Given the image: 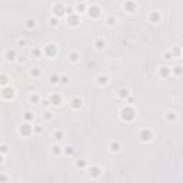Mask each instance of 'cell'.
<instances>
[{"instance_id": "6da1fadb", "label": "cell", "mask_w": 183, "mask_h": 183, "mask_svg": "<svg viewBox=\"0 0 183 183\" xmlns=\"http://www.w3.org/2000/svg\"><path fill=\"white\" fill-rule=\"evenodd\" d=\"M120 117L124 122H132L136 117V110L133 109L132 106H124L123 109L120 110Z\"/></svg>"}, {"instance_id": "7a4b0ae2", "label": "cell", "mask_w": 183, "mask_h": 183, "mask_svg": "<svg viewBox=\"0 0 183 183\" xmlns=\"http://www.w3.org/2000/svg\"><path fill=\"white\" fill-rule=\"evenodd\" d=\"M139 137H140V140L142 142H150L152 139H153V132L150 130V129H142L140 132H139Z\"/></svg>"}, {"instance_id": "3957f363", "label": "cell", "mask_w": 183, "mask_h": 183, "mask_svg": "<svg viewBox=\"0 0 183 183\" xmlns=\"http://www.w3.org/2000/svg\"><path fill=\"white\" fill-rule=\"evenodd\" d=\"M1 96H3V99H6V100H12V99L14 97V89H13L12 86L3 87V89H1Z\"/></svg>"}, {"instance_id": "277c9868", "label": "cell", "mask_w": 183, "mask_h": 183, "mask_svg": "<svg viewBox=\"0 0 183 183\" xmlns=\"http://www.w3.org/2000/svg\"><path fill=\"white\" fill-rule=\"evenodd\" d=\"M19 133H20L23 137H27V136H30V135L33 133V129H32L30 123H23V124L19 127Z\"/></svg>"}, {"instance_id": "5b68a950", "label": "cell", "mask_w": 183, "mask_h": 183, "mask_svg": "<svg viewBox=\"0 0 183 183\" xmlns=\"http://www.w3.org/2000/svg\"><path fill=\"white\" fill-rule=\"evenodd\" d=\"M86 12H87L89 17H92V19H96V17L100 16V7L96 6V4H92L89 9H86Z\"/></svg>"}, {"instance_id": "8992f818", "label": "cell", "mask_w": 183, "mask_h": 183, "mask_svg": "<svg viewBox=\"0 0 183 183\" xmlns=\"http://www.w3.org/2000/svg\"><path fill=\"white\" fill-rule=\"evenodd\" d=\"M43 52H44V54H46V56L53 57V56H56V53H57V46H56V44H53V43L46 44V47L43 49Z\"/></svg>"}, {"instance_id": "52a82bcc", "label": "cell", "mask_w": 183, "mask_h": 183, "mask_svg": "<svg viewBox=\"0 0 183 183\" xmlns=\"http://www.w3.org/2000/svg\"><path fill=\"white\" fill-rule=\"evenodd\" d=\"M65 4H62V3H57V4H54L53 6V14H54V17H60V16H63L65 14Z\"/></svg>"}, {"instance_id": "ba28073f", "label": "cell", "mask_w": 183, "mask_h": 183, "mask_svg": "<svg viewBox=\"0 0 183 183\" xmlns=\"http://www.w3.org/2000/svg\"><path fill=\"white\" fill-rule=\"evenodd\" d=\"M49 102H50V105H53V106H60V105H62V96H60L59 93H53V95L50 96Z\"/></svg>"}, {"instance_id": "9c48e42d", "label": "cell", "mask_w": 183, "mask_h": 183, "mask_svg": "<svg viewBox=\"0 0 183 183\" xmlns=\"http://www.w3.org/2000/svg\"><path fill=\"white\" fill-rule=\"evenodd\" d=\"M89 175H90L93 179H96V178H99V176L102 175V169H100L99 166H92V167H89Z\"/></svg>"}, {"instance_id": "30bf717a", "label": "cell", "mask_w": 183, "mask_h": 183, "mask_svg": "<svg viewBox=\"0 0 183 183\" xmlns=\"http://www.w3.org/2000/svg\"><path fill=\"white\" fill-rule=\"evenodd\" d=\"M67 23H69L72 27H76V26H79L80 19H79V16H77V14H70V16L67 17Z\"/></svg>"}, {"instance_id": "8fae6325", "label": "cell", "mask_w": 183, "mask_h": 183, "mask_svg": "<svg viewBox=\"0 0 183 183\" xmlns=\"http://www.w3.org/2000/svg\"><path fill=\"white\" fill-rule=\"evenodd\" d=\"M16 56H17V53H16V50H13V49H9V50H6V53H4V57H6V60H9V62L16 60Z\"/></svg>"}, {"instance_id": "7c38bea8", "label": "cell", "mask_w": 183, "mask_h": 183, "mask_svg": "<svg viewBox=\"0 0 183 183\" xmlns=\"http://www.w3.org/2000/svg\"><path fill=\"white\" fill-rule=\"evenodd\" d=\"M149 20H150L152 23H159V22L162 20V16H160L159 12H152V13L149 14Z\"/></svg>"}, {"instance_id": "4fadbf2b", "label": "cell", "mask_w": 183, "mask_h": 183, "mask_svg": "<svg viewBox=\"0 0 183 183\" xmlns=\"http://www.w3.org/2000/svg\"><path fill=\"white\" fill-rule=\"evenodd\" d=\"M172 73V70H170V67H167V66H163V67H160V70H159V74H160V77H163V79H166V77H169Z\"/></svg>"}, {"instance_id": "5bb4252c", "label": "cell", "mask_w": 183, "mask_h": 183, "mask_svg": "<svg viewBox=\"0 0 183 183\" xmlns=\"http://www.w3.org/2000/svg\"><path fill=\"white\" fill-rule=\"evenodd\" d=\"M109 149H110V152L117 153V152L120 150V143H119L117 140H112V142L109 143Z\"/></svg>"}, {"instance_id": "9a60e30c", "label": "cell", "mask_w": 183, "mask_h": 183, "mask_svg": "<svg viewBox=\"0 0 183 183\" xmlns=\"http://www.w3.org/2000/svg\"><path fill=\"white\" fill-rule=\"evenodd\" d=\"M82 105H83V100L80 97H74V99H72V102H70V106L73 109H80Z\"/></svg>"}, {"instance_id": "2e32d148", "label": "cell", "mask_w": 183, "mask_h": 183, "mask_svg": "<svg viewBox=\"0 0 183 183\" xmlns=\"http://www.w3.org/2000/svg\"><path fill=\"white\" fill-rule=\"evenodd\" d=\"M117 97H119V99H127V97H129V90L124 89V87L119 89V92H117Z\"/></svg>"}, {"instance_id": "e0dca14e", "label": "cell", "mask_w": 183, "mask_h": 183, "mask_svg": "<svg viewBox=\"0 0 183 183\" xmlns=\"http://www.w3.org/2000/svg\"><path fill=\"white\" fill-rule=\"evenodd\" d=\"M69 60H70L72 63H77V62L80 60V54H79L77 52H72V53H69Z\"/></svg>"}, {"instance_id": "ac0fdd59", "label": "cell", "mask_w": 183, "mask_h": 183, "mask_svg": "<svg viewBox=\"0 0 183 183\" xmlns=\"http://www.w3.org/2000/svg\"><path fill=\"white\" fill-rule=\"evenodd\" d=\"M105 46H106V41H105L103 39H97V40L95 41V47H96L97 50H103Z\"/></svg>"}, {"instance_id": "d6986e66", "label": "cell", "mask_w": 183, "mask_h": 183, "mask_svg": "<svg viewBox=\"0 0 183 183\" xmlns=\"http://www.w3.org/2000/svg\"><path fill=\"white\" fill-rule=\"evenodd\" d=\"M109 83V77L107 76H105V74H100L99 77H97V84H100V86H105V84H107Z\"/></svg>"}, {"instance_id": "ffe728a7", "label": "cell", "mask_w": 183, "mask_h": 183, "mask_svg": "<svg viewBox=\"0 0 183 183\" xmlns=\"http://www.w3.org/2000/svg\"><path fill=\"white\" fill-rule=\"evenodd\" d=\"M176 119H178V114H176V112H167L166 113V120L167 122H176Z\"/></svg>"}, {"instance_id": "44dd1931", "label": "cell", "mask_w": 183, "mask_h": 183, "mask_svg": "<svg viewBox=\"0 0 183 183\" xmlns=\"http://www.w3.org/2000/svg\"><path fill=\"white\" fill-rule=\"evenodd\" d=\"M123 7H124L127 12H135V9H136V3H133V1H126V3L123 4Z\"/></svg>"}, {"instance_id": "7402d4cb", "label": "cell", "mask_w": 183, "mask_h": 183, "mask_svg": "<svg viewBox=\"0 0 183 183\" xmlns=\"http://www.w3.org/2000/svg\"><path fill=\"white\" fill-rule=\"evenodd\" d=\"M62 152H63V150H62V147L59 146V145H54V146L52 147V154H53V156H60Z\"/></svg>"}, {"instance_id": "603a6c76", "label": "cell", "mask_w": 183, "mask_h": 183, "mask_svg": "<svg viewBox=\"0 0 183 183\" xmlns=\"http://www.w3.org/2000/svg\"><path fill=\"white\" fill-rule=\"evenodd\" d=\"M0 86H3V87L9 86V77L6 74H1L0 76Z\"/></svg>"}, {"instance_id": "cb8c5ba5", "label": "cell", "mask_w": 183, "mask_h": 183, "mask_svg": "<svg viewBox=\"0 0 183 183\" xmlns=\"http://www.w3.org/2000/svg\"><path fill=\"white\" fill-rule=\"evenodd\" d=\"M53 136H54L56 140H63V139H65V133H63L62 130H56V132L53 133Z\"/></svg>"}, {"instance_id": "d4e9b609", "label": "cell", "mask_w": 183, "mask_h": 183, "mask_svg": "<svg viewBox=\"0 0 183 183\" xmlns=\"http://www.w3.org/2000/svg\"><path fill=\"white\" fill-rule=\"evenodd\" d=\"M86 166H87V163H86L84 159H79V160H76V167H79V169H84Z\"/></svg>"}, {"instance_id": "484cf974", "label": "cell", "mask_w": 183, "mask_h": 183, "mask_svg": "<svg viewBox=\"0 0 183 183\" xmlns=\"http://www.w3.org/2000/svg\"><path fill=\"white\" fill-rule=\"evenodd\" d=\"M23 117H24V120L29 123L30 120H33V119H35V114H33V112H26V113L23 114Z\"/></svg>"}, {"instance_id": "4316f807", "label": "cell", "mask_w": 183, "mask_h": 183, "mask_svg": "<svg viewBox=\"0 0 183 183\" xmlns=\"http://www.w3.org/2000/svg\"><path fill=\"white\" fill-rule=\"evenodd\" d=\"M26 27H27L29 30H32V29H35V27H36V22H35L33 19H29V20L26 22Z\"/></svg>"}, {"instance_id": "83f0119b", "label": "cell", "mask_w": 183, "mask_h": 183, "mask_svg": "<svg viewBox=\"0 0 183 183\" xmlns=\"http://www.w3.org/2000/svg\"><path fill=\"white\" fill-rule=\"evenodd\" d=\"M49 80H50L52 84H57V83H60V77L56 76V74H52V76L49 77Z\"/></svg>"}, {"instance_id": "f1b7e54d", "label": "cell", "mask_w": 183, "mask_h": 183, "mask_svg": "<svg viewBox=\"0 0 183 183\" xmlns=\"http://www.w3.org/2000/svg\"><path fill=\"white\" fill-rule=\"evenodd\" d=\"M63 152H65V154H66V156H72V154L74 153V147L73 146H66Z\"/></svg>"}, {"instance_id": "f546056e", "label": "cell", "mask_w": 183, "mask_h": 183, "mask_svg": "<svg viewBox=\"0 0 183 183\" xmlns=\"http://www.w3.org/2000/svg\"><path fill=\"white\" fill-rule=\"evenodd\" d=\"M30 102L35 105V103H39L40 102V96L37 95V93H33V95H30Z\"/></svg>"}, {"instance_id": "4dcf8cb0", "label": "cell", "mask_w": 183, "mask_h": 183, "mask_svg": "<svg viewBox=\"0 0 183 183\" xmlns=\"http://www.w3.org/2000/svg\"><path fill=\"white\" fill-rule=\"evenodd\" d=\"M76 10L77 12H86V4L84 3H79V4H76Z\"/></svg>"}, {"instance_id": "1f68e13d", "label": "cell", "mask_w": 183, "mask_h": 183, "mask_svg": "<svg viewBox=\"0 0 183 183\" xmlns=\"http://www.w3.org/2000/svg\"><path fill=\"white\" fill-rule=\"evenodd\" d=\"M170 53H172V57H179L180 56V47H176V49H173V50H170Z\"/></svg>"}, {"instance_id": "d6a6232c", "label": "cell", "mask_w": 183, "mask_h": 183, "mask_svg": "<svg viewBox=\"0 0 183 183\" xmlns=\"http://www.w3.org/2000/svg\"><path fill=\"white\" fill-rule=\"evenodd\" d=\"M30 76H33V77H39V76H40V70L36 69V67H35V69H32V70H30Z\"/></svg>"}, {"instance_id": "836d02e7", "label": "cell", "mask_w": 183, "mask_h": 183, "mask_svg": "<svg viewBox=\"0 0 183 183\" xmlns=\"http://www.w3.org/2000/svg\"><path fill=\"white\" fill-rule=\"evenodd\" d=\"M172 72L176 74V76H180V74H182V66H176V67H175Z\"/></svg>"}, {"instance_id": "e575fe53", "label": "cell", "mask_w": 183, "mask_h": 183, "mask_svg": "<svg viewBox=\"0 0 183 183\" xmlns=\"http://www.w3.org/2000/svg\"><path fill=\"white\" fill-rule=\"evenodd\" d=\"M106 23H107V26H114V23H116V19H114L113 16H110L109 19L106 20Z\"/></svg>"}, {"instance_id": "d590c367", "label": "cell", "mask_w": 183, "mask_h": 183, "mask_svg": "<svg viewBox=\"0 0 183 183\" xmlns=\"http://www.w3.org/2000/svg\"><path fill=\"white\" fill-rule=\"evenodd\" d=\"M57 23H59V19H57V17H54V16H53V17H52V19H50V24H52V26H53V27H54V26H57Z\"/></svg>"}, {"instance_id": "8d00e7d4", "label": "cell", "mask_w": 183, "mask_h": 183, "mask_svg": "<svg viewBox=\"0 0 183 183\" xmlns=\"http://www.w3.org/2000/svg\"><path fill=\"white\" fill-rule=\"evenodd\" d=\"M60 83H62V84H67V83H69V77H67L66 74L62 76V77H60Z\"/></svg>"}, {"instance_id": "74e56055", "label": "cell", "mask_w": 183, "mask_h": 183, "mask_svg": "<svg viewBox=\"0 0 183 183\" xmlns=\"http://www.w3.org/2000/svg\"><path fill=\"white\" fill-rule=\"evenodd\" d=\"M43 117H44L46 120H50V119L53 117V113H52V112H44V114H43Z\"/></svg>"}, {"instance_id": "f35d334b", "label": "cell", "mask_w": 183, "mask_h": 183, "mask_svg": "<svg viewBox=\"0 0 183 183\" xmlns=\"http://www.w3.org/2000/svg\"><path fill=\"white\" fill-rule=\"evenodd\" d=\"M32 54H33L35 57H40L41 52H40V49H33V50H32Z\"/></svg>"}, {"instance_id": "ab89813d", "label": "cell", "mask_w": 183, "mask_h": 183, "mask_svg": "<svg viewBox=\"0 0 183 183\" xmlns=\"http://www.w3.org/2000/svg\"><path fill=\"white\" fill-rule=\"evenodd\" d=\"M7 152H9L7 146H4V145H1V146H0V153H1V154H6Z\"/></svg>"}, {"instance_id": "60d3db41", "label": "cell", "mask_w": 183, "mask_h": 183, "mask_svg": "<svg viewBox=\"0 0 183 183\" xmlns=\"http://www.w3.org/2000/svg\"><path fill=\"white\" fill-rule=\"evenodd\" d=\"M163 57H165L166 60H170V59H173V57H172V53H170V52H166V53L163 54Z\"/></svg>"}, {"instance_id": "b9f144b4", "label": "cell", "mask_w": 183, "mask_h": 183, "mask_svg": "<svg viewBox=\"0 0 183 183\" xmlns=\"http://www.w3.org/2000/svg\"><path fill=\"white\" fill-rule=\"evenodd\" d=\"M6 182H7V176L0 175V183H6Z\"/></svg>"}, {"instance_id": "7bdbcfd3", "label": "cell", "mask_w": 183, "mask_h": 183, "mask_svg": "<svg viewBox=\"0 0 183 183\" xmlns=\"http://www.w3.org/2000/svg\"><path fill=\"white\" fill-rule=\"evenodd\" d=\"M33 132H35V133H41V127H40V126H36V127L33 129Z\"/></svg>"}, {"instance_id": "ee69618b", "label": "cell", "mask_w": 183, "mask_h": 183, "mask_svg": "<svg viewBox=\"0 0 183 183\" xmlns=\"http://www.w3.org/2000/svg\"><path fill=\"white\" fill-rule=\"evenodd\" d=\"M41 105L46 107V106H49V105H50V102H49V100H43V103H41Z\"/></svg>"}, {"instance_id": "f6af8a7d", "label": "cell", "mask_w": 183, "mask_h": 183, "mask_svg": "<svg viewBox=\"0 0 183 183\" xmlns=\"http://www.w3.org/2000/svg\"><path fill=\"white\" fill-rule=\"evenodd\" d=\"M19 44H20V46H24V44H26V40H22V39H20V40H19Z\"/></svg>"}, {"instance_id": "bcb514c9", "label": "cell", "mask_w": 183, "mask_h": 183, "mask_svg": "<svg viewBox=\"0 0 183 183\" xmlns=\"http://www.w3.org/2000/svg\"><path fill=\"white\" fill-rule=\"evenodd\" d=\"M1 163H3V154L0 153V165H1Z\"/></svg>"}, {"instance_id": "7dc6e473", "label": "cell", "mask_w": 183, "mask_h": 183, "mask_svg": "<svg viewBox=\"0 0 183 183\" xmlns=\"http://www.w3.org/2000/svg\"><path fill=\"white\" fill-rule=\"evenodd\" d=\"M14 183H19V182H14Z\"/></svg>"}]
</instances>
